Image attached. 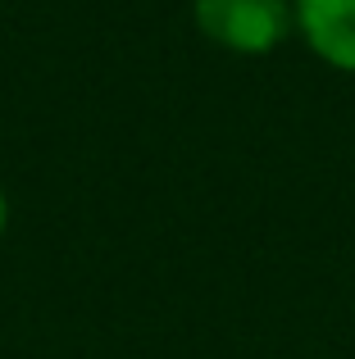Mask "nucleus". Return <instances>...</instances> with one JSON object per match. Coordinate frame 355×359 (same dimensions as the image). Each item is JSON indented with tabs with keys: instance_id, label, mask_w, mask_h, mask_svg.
<instances>
[{
	"instance_id": "obj_1",
	"label": "nucleus",
	"mask_w": 355,
	"mask_h": 359,
	"mask_svg": "<svg viewBox=\"0 0 355 359\" xmlns=\"http://www.w3.org/2000/svg\"><path fill=\"white\" fill-rule=\"evenodd\" d=\"M196 23L214 46L237 55H264L292 32L287 0H196Z\"/></svg>"
},
{
	"instance_id": "obj_2",
	"label": "nucleus",
	"mask_w": 355,
	"mask_h": 359,
	"mask_svg": "<svg viewBox=\"0 0 355 359\" xmlns=\"http://www.w3.org/2000/svg\"><path fill=\"white\" fill-rule=\"evenodd\" d=\"M292 14L323 64L355 73V0H296Z\"/></svg>"
},
{
	"instance_id": "obj_3",
	"label": "nucleus",
	"mask_w": 355,
	"mask_h": 359,
	"mask_svg": "<svg viewBox=\"0 0 355 359\" xmlns=\"http://www.w3.org/2000/svg\"><path fill=\"white\" fill-rule=\"evenodd\" d=\"M5 219H9V205H5V191H0V232H5Z\"/></svg>"
}]
</instances>
